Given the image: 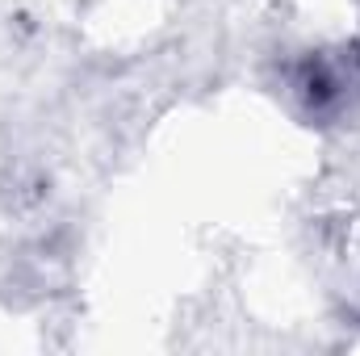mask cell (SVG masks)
Listing matches in <instances>:
<instances>
[{"instance_id": "cell-1", "label": "cell", "mask_w": 360, "mask_h": 356, "mask_svg": "<svg viewBox=\"0 0 360 356\" xmlns=\"http://www.w3.org/2000/svg\"><path fill=\"white\" fill-rule=\"evenodd\" d=\"M293 92L302 96L310 117H335L360 96V46H340V51H319L310 55L297 76Z\"/></svg>"}]
</instances>
